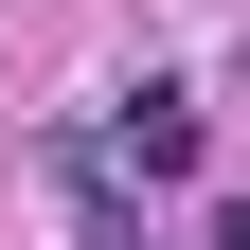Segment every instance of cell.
Here are the masks:
<instances>
[{
	"label": "cell",
	"mask_w": 250,
	"mask_h": 250,
	"mask_svg": "<svg viewBox=\"0 0 250 250\" xmlns=\"http://www.w3.org/2000/svg\"><path fill=\"white\" fill-rule=\"evenodd\" d=\"M107 161H125V179H197V161H214V125H197V89H161V72H143V89L107 107Z\"/></svg>",
	"instance_id": "6da1fadb"
},
{
	"label": "cell",
	"mask_w": 250,
	"mask_h": 250,
	"mask_svg": "<svg viewBox=\"0 0 250 250\" xmlns=\"http://www.w3.org/2000/svg\"><path fill=\"white\" fill-rule=\"evenodd\" d=\"M197 250H250V197H214V214H197Z\"/></svg>",
	"instance_id": "7a4b0ae2"
}]
</instances>
